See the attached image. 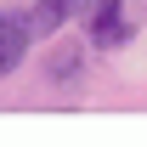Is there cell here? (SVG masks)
I'll return each mask as SVG.
<instances>
[{"label":"cell","instance_id":"6da1fadb","mask_svg":"<svg viewBox=\"0 0 147 147\" xmlns=\"http://www.w3.org/2000/svg\"><path fill=\"white\" fill-rule=\"evenodd\" d=\"M130 40V17L119 0H96L91 6V45H102V51H113V45H125Z\"/></svg>","mask_w":147,"mask_h":147},{"label":"cell","instance_id":"7a4b0ae2","mask_svg":"<svg viewBox=\"0 0 147 147\" xmlns=\"http://www.w3.org/2000/svg\"><path fill=\"white\" fill-rule=\"evenodd\" d=\"M28 17H17V11H0V79L23 62V51H28Z\"/></svg>","mask_w":147,"mask_h":147},{"label":"cell","instance_id":"3957f363","mask_svg":"<svg viewBox=\"0 0 147 147\" xmlns=\"http://www.w3.org/2000/svg\"><path fill=\"white\" fill-rule=\"evenodd\" d=\"M91 0H34V11H28V34H57V28H68L74 11H85Z\"/></svg>","mask_w":147,"mask_h":147},{"label":"cell","instance_id":"277c9868","mask_svg":"<svg viewBox=\"0 0 147 147\" xmlns=\"http://www.w3.org/2000/svg\"><path fill=\"white\" fill-rule=\"evenodd\" d=\"M74 74H79V51L68 45V51H57V57H51V79L62 85V79H74Z\"/></svg>","mask_w":147,"mask_h":147}]
</instances>
